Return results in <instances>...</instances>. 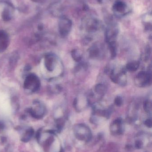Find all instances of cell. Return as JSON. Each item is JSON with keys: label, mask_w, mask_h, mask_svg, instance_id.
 Masks as SVG:
<instances>
[{"label": "cell", "mask_w": 152, "mask_h": 152, "mask_svg": "<svg viewBox=\"0 0 152 152\" xmlns=\"http://www.w3.org/2000/svg\"><path fill=\"white\" fill-rule=\"evenodd\" d=\"M73 131L75 137L79 141L87 142L92 139V131L85 124H76L73 126Z\"/></svg>", "instance_id": "6da1fadb"}, {"label": "cell", "mask_w": 152, "mask_h": 152, "mask_svg": "<svg viewBox=\"0 0 152 152\" xmlns=\"http://www.w3.org/2000/svg\"><path fill=\"white\" fill-rule=\"evenodd\" d=\"M107 90V87L104 84L100 83L96 85L87 97L88 104H94L101 100L105 95Z\"/></svg>", "instance_id": "7a4b0ae2"}, {"label": "cell", "mask_w": 152, "mask_h": 152, "mask_svg": "<svg viewBox=\"0 0 152 152\" xmlns=\"http://www.w3.org/2000/svg\"><path fill=\"white\" fill-rule=\"evenodd\" d=\"M135 83L138 86L145 87L151 86L152 83L151 71H142L139 72L135 78Z\"/></svg>", "instance_id": "3957f363"}, {"label": "cell", "mask_w": 152, "mask_h": 152, "mask_svg": "<svg viewBox=\"0 0 152 152\" xmlns=\"http://www.w3.org/2000/svg\"><path fill=\"white\" fill-rule=\"evenodd\" d=\"M110 78L112 82L120 86H125L127 84V77L126 69H123L120 71H116L112 69L110 73Z\"/></svg>", "instance_id": "277c9868"}, {"label": "cell", "mask_w": 152, "mask_h": 152, "mask_svg": "<svg viewBox=\"0 0 152 152\" xmlns=\"http://www.w3.org/2000/svg\"><path fill=\"white\" fill-rule=\"evenodd\" d=\"M124 124V121L121 118H118L112 121L109 128L112 134L114 136L122 134L125 129Z\"/></svg>", "instance_id": "5b68a950"}, {"label": "cell", "mask_w": 152, "mask_h": 152, "mask_svg": "<svg viewBox=\"0 0 152 152\" xmlns=\"http://www.w3.org/2000/svg\"><path fill=\"white\" fill-rule=\"evenodd\" d=\"M72 22L67 18H62L60 20L59 24V31L61 35L65 37L68 34L71 30Z\"/></svg>", "instance_id": "8992f818"}, {"label": "cell", "mask_w": 152, "mask_h": 152, "mask_svg": "<svg viewBox=\"0 0 152 152\" xmlns=\"http://www.w3.org/2000/svg\"><path fill=\"white\" fill-rule=\"evenodd\" d=\"M33 86V90H37L39 86V81L36 76L31 75L29 76L25 80V87L30 88Z\"/></svg>", "instance_id": "52a82bcc"}, {"label": "cell", "mask_w": 152, "mask_h": 152, "mask_svg": "<svg viewBox=\"0 0 152 152\" xmlns=\"http://www.w3.org/2000/svg\"><path fill=\"white\" fill-rule=\"evenodd\" d=\"M118 34V29L116 28H109L105 33V38L108 43L112 42H116L117 36Z\"/></svg>", "instance_id": "ba28073f"}, {"label": "cell", "mask_w": 152, "mask_h": 152, "mask_svg": "<svg viewBox=\"0 0 152 152\" xmlns=\"http://www.w3.org/2000/svg\"><path fill=\"white\" fill-rule=\"evenodd\" d=\"M56 64V59L53 55H48L46 58L45 65L49 71H52L54 69Z\"/></svg>", "instance_id": "9c48e42d"}, {"label": "cell", "mask_w": 152, "mask_h": 152, "mask_svg": "<svg viewBox=\"0 0 152 152\" xmlns=\"http://www.w3.org/2000/svg\"><path fill=\"white\" fill-rule=\"evenodd\" d=\"M9 42L8 35L5 32L0 31V52L4 50L7 48Z\"/></svg>", "instance_id": "30bf717a"}, {"label": "cell", "mask_w": 152, "mask_h": 152, "mask_svg": "<svg viewBox=\"0 0 152 152\" xmlns=\"http://www.w3.org/2000/svg\"><path fill=\"white\" fill-rule=\"evenodd\" d=\"M101 48L97 45H94L90 48L89 50V57L92 58H97L101 54Z\"/></svg>", "instance_id": "8fae6325"}, {"label": "cell", "mask_w": 152, "mask_h": 152, "mask_svg": "<svg viewBox=\"0 0 152 152\" xmlns=\"http://www.w3.org/2000/svg\"><path fill=\"white\" fill-rule=\"evenodd\" d=\"M140 62L138 61H133L129 62L126 65V70L130 72L136 71L140 66Z\"/></svg>", "instance_id": "7c38bea8"}, {"label": "cell", "mask_w": 152, "mask_h": 152, "mask_svg": "<svg viewBox=\"0 0 152 152\" xmlns=\"http://www.w3.org/2000/svg\"><path fill=\"white\" fill-rule=\"evenodd\" d=\"M71 55L72 58L76 62H80L83 58L82 53L78 49L72 50L71 51Z\"/></svg>", "instance_id": "4fadbf2b"}, {"label": "cell", "mask_w": 152, "mask_h": 152, "mask_svg": "<svg viewBox=\"0 0 152 152\" xmlns=\"http://www.w3.org/2000/svg\"><path fill=\"white\" fill-rule=\"evenodd\" d=\"M108 44L111 57L112 58L114 59L117 56V44L116 42L109 43Z\"/></svg>", "instance_id": "5bb4252c"}, {"label": "cell", "mask_w": 152, "mask_h": 152, "mask_svg": "<svg viewBox=\"0 0 152 152\" xmlns=\"http://www.w3.org/2000/svg\"><path fill=\"white\" fill-rule=\"evenodd\" d=\"M34 131L32 129H29L26 131L22 137V141L24 142H27L31 139L34 134Z\"/></svg>", "instance_id": "9a60e30c"}, {"label": "cell", "mask_w": 152, "mask_h": 152, "mask_svg": "<svg viewBox=\"0 0 152 152\" xmlns=\"http://www.w3.org/2000/svg\"><path fill=\"white\" fill-rule=\"evenodd\" d=\"M152 102L149 100H146L144 102L143 109L148 114H151L152 112Z\"/></svg>", "instance_id": "2e32d148"}, {"label": "cell", "mask_w": 152, "mask_h": 152, "mask_svg": "<svg viewBox=\"0 0 152 152\" xmlns=\"http://www.w3.org/2000/svg\"><path fill=\"white\" fill-rule=\"evenodd\" d=\"M2 18L4 21H7L10 20L11 17L10 12L9 9L5 8L4 10L2 13Z\"/></svg>", "instance_id": "e0dca14e"}, {"label": "cell", "mask_w": 152, "mask_h": 152, "mask_svg": "<svg viewBox=\"0 0 152 152\" xmlns=\"http://www.w3.org/2000/svg\"><path fill=\"white\" fill-rule=\"evenodd\" d=\"M126 7V4L121 2H118L114 6L115 10L119 12H123L125 11Z\"/></svg>", "instance_id": "ac0fdd59"}, {"label": "cell", "mask_w": 152, "mask_h": 152, "mask_svg": "<svg viewBox=\"0 0 152 152\" xmlns=\"http://www.w3.org/2000/svg\"><path fill=\"white\" fill-rule=\"evenodd\" d=\"M145 146V143L142 139H137L135 142V146L137 149H142Z\"/></svg>", "instance_id": "d6986e66"}, {"label": "cell", "mask_w": 152, "mask_h": 152, "mask_svg": "<svg viewBox=\"0 0 152 152\" xmlns=\"http://www.w3.org/2000/svg\"><path fill=\"white\" fill-rule=\"evenodd\" d=\"M123 98L121 96H118L115 97V99H114V104L116 106L120 107L123 104Z\"/></svg>", "instance_id": "ffe728a7"}, {"label": "cell", "mask_w": 152, "mask_h": 152, "mask_svg": "<svg viewBox=\"0 0 152 152\" xmlns=\"http://www.w3.org/2000/svg\"><path fill=\"white\" fill-rule=\"evenodd\" d=\"M144 123V125H145L146 127H147L150 128H151L152 127V121L151 119H147L145 121Z\"/></svg>", "instance_id": "44dd1931"}, {"label": "cell", "mask_w": 152, "mask_h": 152, "mask_svg": "<svg viewBox=\"0 0 152 152\" xmlns=\"http://www.w3.org/2000/svg\"><path fill=\"white\" fill-rule=\"evenodd\" d=\"M33 1L36 2H41L42 0H33Z\"/></svg>", "instance_id": "7402d4cb"}, {"label": "cell", "mask_w": 152, "mask_h": 152, "mask_svg": "<svg viewBox=\"0 0 152 152\" xmlns=\"http://www.w3.org/2000/svg\"><path fill=\"white\" fill-rule=\"evenodd\" d=\"M3 126L2 124L0 123V130H1V129L3 128Z\"/></svg>", "instance_id": "603a6c76"}]
</instances>
